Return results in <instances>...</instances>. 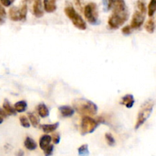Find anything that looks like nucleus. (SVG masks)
<instances>
[{"mask_svg":"<svg viewBox=\"0 0 156 156\" xmlns=\"http://www.w3.org/2000/svg\"><path fill=\"white\" fill-rule=\"evenodd\" d=\"M27 108V102L25 101H19L16 102L14 105V108H15V111L17 113H22L26 111Z\"/></svg>","mask_w":156,"mask_h":156,"instance_id":"18","label":"nucleus"},{"mask_svg":"<svg viewBox=\"0 0 156 156\" xmlns=\"http://www.w3.org/2000/svg\"><path fill=\"white\" fill-rule=\"evenodd\" d=\"M20 12V21H25L26 18H27V4L24 3L21 5V7L19 9Z\"/></svg>","mask_w":156,"mask_h":156,"instance_id":"22","label":"nucleus"},{"mask_svg":"<svg viewBox=\"0 0 156 156\" xmlns=\"http://www.w3.org/2000/svg\"><path fill=\"white\" fill-rule=\"evenodd\" d=\"M64 12L66 15V16L69 18L70 21L73 22L75 27L82 30L86 29V23L84 21L83 18H82V16L79 13H77V12H76L73 6L67 5L64 9Z\"/></svg>","mask_w":156,"mask_h":156,"instance_id":"4","label":"nucleus"},{"mask_svg":"<svg viewBox=\"0 0 156 156\" xmlns=\"http://www.w3.org/2000/svg\"><path fill=\"white\" fill-rule=\"evenodd\" d=\"M51 139L52 141L53 142V143H54L55 145L59 144V142H60V136H59V134L58 133H54L52 135Z\"/></svg>","mask_w":156,"mask_h":156,"instance_id":"29","label":"nucleus"},{"mask_svg":"<svg viewBox=\"0 0 156 156\" xmlns=\"http://www.w3.org/2000/svg\"><path fill=\"white\" fill-rule=\"evenodd\" d=\"M153 107L154 102L152 100L146 101L142 105L138 113V117H137V120L135 125V129H138L149 119L151 114L152 113V111H153Z\"/></svg>","mask_w":156,"mask_h":156,"instance_id":"3","label":"nucleus"},{"mask_svg":"<svg viewBox=\"0 0 156 156\" xmlns=\"http://www.w3.org/2000/svg\"><path fill=\"white\" fill-rule=\"evenodd\" d=\"M53 149H54V146H53V145H50V146H49L44 151V155H45V156H50L52 154H53Z\"/></svg>","mask_w":156,"mask_h":156,"instance_id":"30","label":"nucleus"},{"mask_svg":"<svg viewBox=\"0 0 156 156\" xmlns=\"http://www.w3.org/2000/svg\"><path fill=\"white\" fill-rule=\"evenodd\" d=\"M13 2L14 1H9V0H1V1H0V3H1L3 6H5V7L10 6Z\"/></svg>","mask_w":156,"mask_h":156,"instance_id":"31","label":"nucleus"},{"mask_svg":"<svg viewBox=\"0 0 156 156\" xmlns=\"http://www.w3.org/2000/svg\"><path fill=\"white\" fill-rule=\"evenodd\" d=\"M59 123H52V124H43L41 125V128L45 133H50L56 130L59 126Z\"/></svg>","mask_w":156,"mask_h":156,"instance_id":"17","label":"nucleus"},{"mask_svg":"<svg viewBox=\"0 0 156 156\" xmlns=\"http://www.w3.org/2000/svg\"><path fill=\"white\" fill-rule=\"evenodd\" d=\"M8 114L5 111V110L3 109V108H0V117H2V118H6V117H8Z\"/></svg>","mask_w":156,"mask_h":156,"instance_id":"32","label":"nucleus"},{"mask_svg":"<svg viewBox=\"0 0 156 156\" xmlns=\"http://www.w3.org/2000/svg\"><path fill=\"white\" fill-rule=\"evenodd\" d=\"M3 123V118H2V117H0V124H1V123Z\"/></svg>","mask_w":156,"mask_h":156,"instance_id":"34","label":"nucleus"},{"mask_svg":"<svg viewBox=\"0 0 156 156\" xmlns=\"http://www.w3.org/2000/svg\"><path fill=\"white\" fill-rule=\"evenodd\" d=\"M51 141H52V139L50 135L45 134V135L42 136L40 138V141H39L40 148H41L43 151H44L49 146H50Z\"/></svg>","mask_w":156,"mask_h":156,"instance_id":"12","label":"nucleus"},{"mask_svg":"<svg viewBox=\"0 0 156 156\" xmlns=\"http://www.w3.org/2000/svg\"><path fill=\"white\" fill-rule=\"evenodd\" d=\"M37 113L40 117H42V118H45V117H48L49 114H50V111H49L48 108L43 103L39 104L37 105Z\"/></svg>","mask_w":156,"mask_h":156,"instance_id":"13","label":"nucleus"},{"mask_svg":"<svg viewBox=\"0 0 156 156\" xmlns=\"http://www.w3.org/2000/svg\"><path fill=\"white\" fill-rule=\"evenodd\" d=\"M59 111L61 115L64 117H70L75 114V110L72 107L68 106V105L60 106L59 108Z\"/></svg>","mask_w":156,"mask_h":156,"instance_id":"10","label":"nucleus"},{"mask_svg":"<svg viewBox=\"0 0 156 156\" xmlns=\"http://www.w3.org/2000/svg\"><path fill=\"white\" fill-rule=\"evenodd\" d=\"M3 109L5 110L6 113L8 114V115H16L17 112L15 111L14 107H12L11 105L10 102L9 101L8 99H5L4 102H3Z\"/></svg>","mask_w":156,"mask_h":156,"instance_id":"15","label":"nucleus"},{"mask_svg":"<svg viewBox=\"0 0 156 156\" xmlns=\"http://www.w3.org/2000/svg\"><path fill=\"white\" fill-rule=\"evenodd\" d=\"M156 12V0H152L148 5V15L152 17Z\"/></svg>","mask_w":156,"mask_h":156,"instance_id":"21","label":"nucleus"},{"mask_svg":"<svg viewBox=\"0 0 156 156\" xmlns=\"http://www.w3.org/2000/svg\"><path fill=\"white\" fill-rule=\"evenodd\" d=\"M84 15L85 18L89 23L95 24L98 20V11L97 4L94 2H89L84 8Z\"/></svg>","mask_w":156,"mask_h":156,"instance_id":"6","label":"nucleus"},{"mask_svg":"<svg viewBox=\"0 0 156 156\" xmlns=\"http://www.w3.org/2000/svg\"><path fill=\"white\" fill-rule=\"evenodd\" d=\"M24 152L22 150H19L18 152L16 153L17 156H24Z\"/></svg>","mask_w":156,"mask_h":156,"instance_id":"33","label":"nucleus"},{"mask_svg":"<svg viewBox=\"0 0 156 156\" xmlns=\"http://www.w3.org/2000/svg\"><path fill=\"white\" fill-rule=\"evenodd\" d=\"M78 153L79 156H88L89 155V151H88V146L87 144H84L81 146L78 149Z\"/></svg>","mask_w":156,"mask_h":156,"instance_id":"23","label":"nucleus"},{"mask_svg":"<svg viewBox=\"0 0 156 156\" xmlns=\"http://www.w3.org/2000/svg\"><path fill=\"white\" fill-rule=\"evenodd\" d=\"M44 10L48 13H52L56 10V3L55 0H45L43 2Z\"/></svg>","mask_w":156,"mask_h":156,"instance_id":"9","label":"nucleus"},{"mask_svg":"<svg viewBox=\"0 0 156 156\" xmlns=\"http://www.w3.org/2000/svg\"><path fill=\"white\" fill-rule=\"evenodd\" d=\"M137 4V8H138V10L140 12H141L142 13L145 14L146 13V3L143 1H138L136 2Z\"/></svg>","mask_w":156,"mask_h":156,"instance_id":"26","label":"nucleus"},{"mask_svg":"<svg viewBox=\"0 0 156 156\" xmlns=\"http://www.w3.org/2000/svg\"><path fill=\"white\" fill-rule=\"evenodd\" d=\"M24 147L27 149V150L33 151V150H35V149H37V145L36 142H35L33 139L30 138V137H29V136H27V137H26L25 140H24Z\"/></svg>","mask_w":156,"mask_h":156,"instance_id":"16","label":"nucleus"},{"mask_svg":"<svg viewBox=\"0 0 156 156\" xmlns=\"http://www.w3.org/2000/svg\"><path fill=\"white\" fill-rule=\"evenodd\" d=\"M146 18V15L142 13L139 10L135 11L133 15L132 21H131L130 27L133 29H138L143 24Z\"/></svg>","mask_w":156,"mask_h":156,"instance_id":"7","label":"nucleus"},{"mask_svg":"<svg viewBox=\"0 0 156 156\" xmlns=\"http://www.w3.org/2000/svg\"><path fill=\"white\" fill-rule=\"evenodd\" d=\"M44 5H43V2L40 0H37L34 2L33 4V13L37 18H41L44 16Z\"/></svg>","mask_w":156,"mask_h":156,"instance_id":"8","label":"nucleus"},{"mask_svg":"<svg viewBox=\"0 0 156 156\" xmlns=\"http://www.w3.org/2000/svg\"><path fill=\"white\" fill-rule=\"evenodd\" d=\"M9 18L14 21H20V12L19 9L15 6H12L9 9Z\"/></svg>","mask_w":156,"mask_h":156,"instance_id":"14","label":"nucleus"},{"mask_svg":"<svg viewBox=\"0 0 156 156\" xmlns=\"http://www.w3.org/2000/svg\"><path fill=\"white\" fill-rule=\"evenodd\" d=\"M19 120H20V123H21V126L24 128H29L30 127V121L27 119V117L26 116H20L19 117Z\"/></svg>","mask_w":156,"mask_h":156,"instance_id":"24","label":"nucleus"},{"mask_svg":"<svg viewBox=\"0 0 156 156\" xmlns=\"http://www.w3.org/2000/svg\"><path fill=\"white\" fill-rule=\"evenodd\" d=\"M155 21H154L153 18H149L146 23L145 24V29L146 30V31L149 32V33L152 34L153 33L154 30H155Z\"/></svg>","mask_w":156,"mask_h":156,"instance_id":"20","label":"nucleus"},{"mask_svg":"<svg viewBox=\"0 0 156 156\" xmlns=\"http://www.w3.org/2000/svg\"><path fill=\"white\" fill-rule=\"evenodd\" d=\"M6 18V12L4 8L0 5V24H3Z\"/></svg>","mask_w":156,"mask_h":156,"instance_id":"27","label":"nucleus"},{"mask_svg":"<svg viewBox=\"0 0 156 156\" xmlns=\"http://www.w3.org/2000/svg\"><path fill=\"white\" fill-rule=\"evenodd\" d=\"M134 102H135V100H134V97L133 94H126L122 97L121 101H120V104L125 105L127 108H133Z\"/></svg>","mask_w":156,"mask_h":156,"instance_id":"11","label":"nucleus"},{"mask_svg":"<svg viewBox=\"0 0 156 156\" xmlns=\"http://www.w3.org/2000/svg\"><path fill=\"white\" fill-rule=\"evenodd\" d=\"M27 116H28L29 121L31 123L32 126H33L34 127L38 126V125H39L40 123V118L38 117V116L34 112L27 113Z\"/></svg>","mask_w":156,"mask_h":156,"instance_id":"19","label":"nucleus"},{"mask_svg":"<svg viewBox=\"0 0 156 156\" xmlns=\"http://www.w3.org/2000/svg\"><path fill=\"white\" fill-rule=\"evenodd\" d=\"M105 140H106L107 143H108L110 146H114V145H115L116 142L114 136H112V134L108 133H105Z\"/></svg>","mask_w":156,"mask_h":156,"instance_id":"25","label":"nucleus"},{"mask_svg":"<svg viewBox=\"0 0 156 156\" xmlns=\"http://www.w3.org/2000/svg\"><path fill=\"white\" fill-rule=\"evenodd\" d=\"M73 108L83 117H94L97 114L98 106L91 101L85 98H76L73 101Z\"/></svg>","mask_w":156,"mask_h":156,"instance_id":"2","label":"nucleus"},{"mask_svg":"<svg viewBox=\"0 0 156 156\" xmlns=\"http://www.w3.org/2000/svg\"><path fill=\"white\" fill-rule=\"evenodd\" d=\"M121 31H122V33H123V34L129 35L130 34H132L133 28L130 27V25H126L122 28Z\"/></svg>","mask_w":156,"mask_h":156,"instance_id":"28","label":"nucleus"},{"mask_svg":"<svg viewBox=\"0 0 156 156\" xmlns=\"http://www.w3.org/2000/svg\"><path fill=\"white\" fill-rule=\"evenodd\" d=\"M112 9L113 12L108 18V25L111 29H117L129 18V11L123 0L108 1V9Z\"/></svg>","mask_w":156,"mask_h":156,"instance_id":"1","label":"nucleus"},{"mask_svg":"<svg viewBox=\"0 0 156 156\" xmlns=\"http://www.w3.org/2000/svg\"><path fill=\"white\" fill-rule=\"evenodd\" d=\"M100 123L97 120H94L92 117H83L81 121L80 133L82 136L94 132Z\"/></svg>","mask_w":156,"mask_h":156,"instance_id":"5","label":"nucleus"}]
</instances>
